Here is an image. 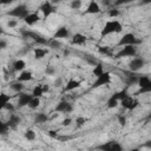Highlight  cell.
I'll return each instance as SVG.
<instances>
[{
  "mask_svg": "<svg viewBox=\"0 0 151 151\" xmlns=\"http://www.w3.org/2000/svg\"><path fill=\"white\" fill-rule=\"evenodd\" d=\"M123 32V24L118 20V19H112L110 18L109 20L105 21V24L103 25V27L100 28V37L105 38L107 35L111 34H118Z\"/></svg>",
  "mask_w": 151,
  "mask_h": 151,
  "instance_id": "6da1fadb",
  "label": "cell"
},
{
  "mask_svg": "<svg viewBox=\"0 0 151 151\" xmlns=\"http://www.w3.org/2000/svg\"><path fill=\"white\" fill-rule=\"evenodd\" d=\"M139 44H142V39H139L134 33L132 32H126L124 33L118 42L116 44V47H123V46H126V45H134V46H138Z\"/></svg>",
  "mask_w": 151,
  "mask_h": 151,
  "instance_id": "7a4b0ae2",
  "label": "cell"
},
{
  "mask_svg": "<svg viewBox=\"0 0 151 151\" xmlns=\"http://www.w3.org/2000/svg\"><path fill=\"white\" fill-rule=\"evenodd\" d=\"M28 13H29L28 7L25 4H19L15 7H13L12 9H9L7 12V15L11 17V18L18 19V20H24L28 15Z\"/></svg>",
  "mask_w": 151,
  "mask_h": 151,
  "instance_id": "3957f363",
  "label": "cell"
},
{
  "mask_svg": "<svg viewBox=\"0 0 151 151\" xmlns=\"http://www.w3.org/2000/svg\"><path fill=\"white\" fill-rule=\"evenodd\" d=\"M137 85H138L139 90L136 92V94L151 93V77H149V76H139Z\"/></svg>",
  "mask_w": 151,
  "mask_h": 151,
  "instance_id": "277c9868",
  "label": "cell"
},
{
  "mask_svg": "<svg viewBox=\"0 0 151 151\" xmlns=\"http://www.w3.org/2000/svg\"><path fill=\"white\" fill-rule=\"evenodd\" d=\"M138 53V50H137V46L134 45H126V46H123V47H119V51L116 53V57L114 58H133L136 57Z\"/></svg>",
  "mask_w": 151,
  "mask_h": 151,
  "instance_id": "5b68a950",
  "label": "cell"
},
{
  "mask_svg": "<svg viewBox=\"0 0 151 151\" xmlns=\"http://www.w3.org/2000/svg\"><path fill=\"white\" fill-rule=\"evenodd\" d=\"M111 80H112V74H111V72L105 71V72L101 73L100 76L96 77V79H94V81L92 83L91 87H92V88H99V87H101V86H104V85L110 84Z\"/></svg>",
  "mask_w": 151,
  "mask_h": 151,
  "instance_id": "8992f818",
  "label": "cell"
},
{
  "mask_svg": "<svg viewBox=\"0 0 151 151\" xmlns=\"http://www.w3.org/2000/svg\"><path fill=\"white\" fill-rule=\"evenodd\" d=\"M55 11H57V9H55V5H53L50 0L42 1V2L40 4L39 8H38V12L41 13V15H42L44 18L51 17L53 13H55Z\"/></svg>",
  "mask_w": 151,
  "mask_h": 151,
  "instance_id": "52a82bcc",
  "label": "cell"
},
{
  "mask_svg": "<svg viewBox=\"0 0 151 151\" xmlns=\"http://www.w3.org/2000/svg\"><path fill=\"white\" fill-rule=\"evenodd\" d=\"M120 105L123 106V109H125L127 111H133L139 106V100H138V98L129 94L123 100H120Z\"/></svg>",
  "mask_w": 151,
  "mask_h": 151,
  "instance_id": "ba28073f",
  "label": "cell"
},
{
  "mask_svg": "<svg viewBox=\"0 0 151 151\" xmlns=\"http://www.w3.org/2000/svg\"><path fill=\"white\" fill-rule=\"evenodd\" d=\"M146 64V60L143 57H133L130 61H129V70L131 72H139Z\"/></svg>",
  "mask_w": 151,
  "mask_h": 151,
  "instance_id": "9c48e42d",
  "label": "cell"
},
{
  "mask_svg": "<svg viewBox=\"0 0 151 151\" xmlns=\"http://www.w3.org/2000/svg\"><path fill=\"white\" fill-rule=\"evenodd\" d=\"M97 149L99 150H104V151H122L124 147L123 145L117 142V140H109V142H105L103 143L101 145L97 146Z\"/></svg>",
  "mask_w": 151,
  "mask_h": 151,
  "instance_id": "30bf717a",
  "label": "cell"
},
{
  "mask_svg": "<svg viewBox=\"0 0 151 151\" xmlns=\"http://www.w3.org/2000/svg\"><path fill=\"white\" fill-rule=\"evenodd\" d=\"M32 98H33L32 92L31 93H27V92H24L22 91V92L18 93V101H17L18 107L19 109H22L25 106H28V104H29V101H31Z\"/></svg>",
  "mask_w": 151,
  "mask_h": 151,
  "instance_id": "8fae6325",
  "label": "cell"
},
{
  "mask_svg": "<svg viewBox=\"0 0 151 151\" xmlns=\"http://www.w3.org/2000/svg\"><path fill=\"white\" fill-rule=\"evenodd\" d=\"M71 37H72V34H71L70 29L66 26H60V27H58L55 29V32H54L52 38L59 40V39H71Z\"/></svg>",
  "mask_w": 151,
  "mask_h": 151,
  "instance_id": "7c38bea8",
  "label": "cell"
},
{
  "mask_svg": "<svg viewBox=\"0 0 151 151\" xmlns=\"http://www.w3.org/2000/svg\"><path fill=\"white\" fill-rule=\"evenodd\" d=\"M100 12H101V7L99 2L97 0H90L84 11V14H99Z\"/></svg>",
  "mask_w": 151,
  "mask_h": 151,
  "instance_id": "4fadbf2b",
  "label": "cell"
},
{
  "mask_svg": "<svg viewBox=\"0 0 151 151\" xmlns=\"http://www.w3.org/2000/svg\"><path fill=\"white\" fill-rule=\"evenodd\" d=\"M55 112H59V113H71L73 111V105L66 100H60L55 107H54Z\"/></svg>",
  "mask_w": 151,
  "mask_h": 151,
  "instance_id": "5bb4252c",
  "label": "cell"
},
{
  "mask_svg": "<svg viewBox=\"0 0 151 151\" xmlns=\"http://www.w3.org/2000/svg\"><path fill=\"white\" fill-rule=\"evenodd\" d=\"M81 87V81L74 78H71L66 81L65 86H64V92H72L74 90H78Z\"/></svg>",
  "mask_w": 151,
  "mask_h": 151,
  "instance_id": "9a60e30c",
  "label": "cell"
},
{
  "mask_svg": "<svg viewBox=\"0 0 151 151\" xmlns=\"http://www.w3.org/2000/svg\"><path fill=\"white\" fill-rule=\"evenodd\" d=\"M86 42H87V37H86L85 34L80 33V32L74 33V34H72V37H71V44H72V45L83 46V45H85Z\"/></svg>",
  "mask_w": 151,
  "mask_h": 151,
  "instance_id": "2e32d148",
  "label": "cell"
},
{
  "mask_svg": "<svg viewBox=\"0 0 151 151\" xmlns=\"http://www.w3.org/2000/svg\"><path fill=\"white\" fill-rule=\"evenodd\" d=\"M39 21H40V14H39V12H29L28 15L24 19V22L27 26H33V25H35Z\"/></svg>",
  "mask_w": 151,
  "mask_h": 151,
  "instance_id": "e0dca14e",
  "label": "cell"
},
{
  "mask_svg": "<svg viewBox=\"0 0 151 151\" xmlns=\"http://www.w3.org/2000/svg\"><path fill=\"white\" fill-rule=\"evenodd\" d=\"M48 90H50L48 85H46V84H38V85H35V86L33 87L32 94H33V97H39V98H41Z\"/></svg>",
  "mask_w": 151,
  "mask_h": 151,
  "instance_id": "ac0fdd59",
  "label": "cell"
},
{
  "mask_svg": "<svg viewBox=\"0 0 151 151\" xmlns=\"http://www.w3.org/2000/svg\"><path fill=\"white\" fill-rule=\"evenodd\" d=\"M33 78H34V76H33L32 71H29V70H24V71L19 72V76L17 77V80L22 81V83H26V81L33 80Z\"/></svg>",
  "mask_w": 151,
  "mask_h": 151,
  "instance_id": "d6986e66",
  "label": "cell"
},
{
  "mask_svg": "<svg viewBox=\"0 0 151 151\" xmlns=\"http://www.w3.org/2000/svg\"><path fill=\"white\" fill-rule=\"evenodd\" d=\"M20 123H21V118H20L18 114H15L14 112L9 113V118H8V120H7V124L9 125L11 129H13V130L17 129Z\"/></svg>",
  "mask_w": 151,
  "mask_h": 151,
  "instance_id": "ffe728a7",
  "label": "cell"
},
{
  "mask_svg": "<svg viewBox=\"0 0 151 151\" xmlns=\"http://www.w3.org/2000/svg\"><path fill=\"white\" fill-rule=\"evenodd\" d=\"M47 54H48V48L38 46V47H35V48L33 50V55H34V59H37V60L44 59Z\"/></svg>",
  "mask_w": 151,
  "mask_h": 151,
  "instance_id": "44dd1931",
  "label": "cell"
},
{
  "mask_svg": "<svg viewBox=\"0 0 151 151\" xmlns=\"http://www.w3.org/2000/svg\"><path fill=\"white\" fill-rule=\"evenodd\" d=\"M12 67H13V71H15V72H21V71L26 70V61H25L24 59H17V60L13 61Z\"/></svg>",
  "mask_w": 151,
  "mask_h": 151,
  "instance_id": "7402d4cb",
  "label": "cell"
},
{
  "mask_svg": "<svg viewBox=\"0 0 151 151\" xmlns=\"http://www.w3.org/2000/svg\"><path fill=\"white\" fill-rule=\"evenodd\" d=\"M9 88H11L13 92H15V93H20V92H22V91L25 90V85H24L22 81L15 80V81H13V83L9 84Z\"/></svg>",
  "mask_w": 151,
  "mask_h": 151,
  "instance_id": "603a6c76",
  "label": "cell"
},
{
  "mask_svg": "<svg viewBox=\"0 0 151 151\" xmlns=\"http://www.w3.org/2000/svg\"><path fill=\"white\" fill-rule=\"evenodd\" d=\"M48 120V114H46L45 112H38L34 116V123L35 124H44Z\"/></svg>",
  "mask_w": 151,
  "mask_h": 151,
  "instance_id": "cb8c5ba5",
  "label": "cell"
},
{
  "mask_svg": "<svg viewBox=\"0 0 151 151\" xmlns=\"http://www.w3.org/2000/svg\"><path fill=\"white\" fill-rule=\"evenodd\" d=\"M104 72H105V68H104V65L101 63H97L96 65H93V70H92V74L93 76L98 77Z\"/></svg>",
  "mask_w": 151,
  "mask_h": 151,
  "instance_id": "d4e9b609",
  "label": "cell"
},
{
  "mask_svg": "<svg viewBox=\"0 0 151 151\" xmlns=\"http://www.w3.org/2000/svg\"><path fill=\"white\" fill-rule=\"evenodd\" d=\"M24 138L28 142H33L35 138H37V133L33 129H27L25 132H24Z\"/></svg>",
  "mask_w": 151,
  "mask_h": 151,
  "instance_id": "484cf974",
  "label": "cell"
},
{
  "mask_svg": "<svg viewBox=\"0 0 151 151\" xmlns=\"http://www.w3.org/2000/svg\"><path fill=\"white\" fill-rule=\"evenodd\" d=\"M129 96V92H127V90L126 88H123V90H120V91H118V92H116V93H113L111 97H113V98H116L117 100H123L125 97H127Z\"/></svg>",
  "mask_w": 151,
  "mask_h": 151,
  "instance_id": "4316f807",
  "label": "cell"
},
{
  "mask_svg": "<svg viewBox=\"0 0 151 151\" xmlns=\"http://www.w3.org/2000/svg\"><path fill=\"white\" fill-rule=\"evenodd\" d=\"M40 103H41V98H39V97H33V98L31 99L29 104H28V107H29L31 110H37V109L40 106Z\"/></svg>",
  "mask_w": 151,
  "mask_h": 151,
  "instance_id": "83f0119b",
  "label": "cell"
},
{
  "mask_svg": "<svg viewBox=\"0 0 151 151\" xmlns=\"http://www.w3.org/2000/svg\"><path fill=\"white\" fill-rule=\"evenodd\" d=\"M119 105H120V101L117 100V99L113 98V97H110V98L107 99V101H106V107H107V109H116V107H118Z\"/></svg>",
  "mask_w": 151,
  "mask_h": 151,
  "instance_id": "f1b7e54d",
  "label": "cell"
},
{
  "mask_svg": "<svg viewBox=\"0 0 151 151\" xmlns=\"http://www.w3.org/2000/svg\"><path fill=\"white\" fill-rule=\"evenodd\" d=\"M11 98H12V96H9V94H7V93H5V92H2V93L0 94V107H1V110L4 109V106H5L8 101H11Z\"/></svg>",
  "mask_w": 151,
  "mask_h": 151,
  "instance_id": "f546056e",
  "label": "cell"
},
{
  "mask_svg": "<svg viewBox=\"0 0 151 151\" xmlns=\"http://www.w3.org/2000/svg\"><path fill=\"white\" fill-rule=\"evenodd\" d=\"M70 7H71V9H74V11L80 9L83 7V0H71Z\"/></svg>",
  "mask_w": 151,
  "mask_h": 151,
  "instance_id": "4dcf8cb0",
  "label": "cell"
},
{
  "mask_svg": "<svg viewBox=\"0 0 151 151\" xmlns=\"http://www.w3.org/2000/svg\"><path fill=\"white\" fill-rule=\"evenodd\" d=\"M86 122H87V118H86V117H83V116L77 117V118H76V127L79 129V127L84 126Z\"/></svg>",
  "mask_w": 151,
  "mask_h": 151,
  "instance_id": "1f68e13d",
  "label": "cell"
},
{
  "mask_svg": "<svg viewBox=\"0 0 151 151\" xmlns=\"http://www.w3.org/2000/svg\"><path fill=\"white\" fill-rule=\"evenodd\" d=\"M9 125L7 124V122H1L0 123V134L1 136H4V134H6L8 131H9Z\"/></svg>",
  "mask_w": 151,
  "mask_h": 151,
  "instance_id": "d6a6232c",
  "label": "cell"
},
{
  "mask_svg": "<svg viewBox=\"0 0 151 151\" xmlns=\"http://www.w3.org/2000/svg\"><path fill=\"white\" fill-rule=\"evenodd\" d=\"M98 52L100 54H104V55H110L111 54V48L109 46H100L98 48Z\"/></svg>",
  "mask_w": 151,
  "mask_h": 151,
  "instance_id": "836d02e7",
  "label": "cell"
},
{
  "mask_svg": "<svg viewBox=\"0 0 151 151\" xmlns=\"http://www.w3.org/2000/svg\"><path fill=\"white\" fill-rule=\"evenodd\" d=\"M119 14H120V12L117 8H111L109 11V17L112 19H117V17H119Z\"/></svg>",
  "mask_w": 151,
  "mask_h": 151,
  "instance_id": "e575fe53",
  "label": "cell"
},
{
  "mask_svg": "<svg viewBox=\"0 0 151 151\" xmlns=\"http://www.w3.org/2000/svg\"><path fill=\"white\" fill-rule=\"evenodd\" d=\"M45 73L47 76H54L55 74V67L52 66V65H47L46 68H45Z\"/></svg>",
  "mask_w": 151,
  "mask_h": 151,
  "instance_id": "d590c367",
  "label": "cell"
},
{
  "mask_svg": "<svg viewBox=\"0 0 151 151\" xmlns=\"http://www.w3.org/2000/svg\"><path fill=\"white\" fill-rule=\"evenodd\" d=\"M2 110L8 111L9 113H12V112H14V111H15V106H14V105H13L11 101H8V103H7V104L4 106V109H2Z\"/></svg>",
  "mask_w": 151,
  "mask_h": 151,
  "instance_id": "8d00e7d4",
  "label": "cell"
},
{
  "mask_svg": "<svg viewBox=\"0 0 151 151\" xmlns=\"http://www.w3.org/2000/svg\"><path fill=\"white\" fill-rule=\"evenodd\" d=\"M132 1H134V0H114L113 6H123V5H127Z\"/></svg>",
  "mask_w": 151,
  "mask_h": 151,
  "instance_id": "74e56055",
  "label": "cell"
},
{
  "mask_svg": "<svg viewBox=\"0 0 151 151\" xmlns=\"http://www.w3.org/2000/svg\"><path fill=\"white\" fill-rule=\"evenodd\" d=\"M7 26L8 28H15L18 26V19H9L7 21Z\"/></svg>",
  "mask_w": 151,
  "mask_h": 151,
  "instance_id": "f35d334b",
  "label": "cell"
},
{
  "mask_svg": "<svg viewBox=\"0 0 151 151\" xmlns=\"http://www.w3.org/2000/svg\"><path fill=\"white\" fill-rule=\"evenodd\" d=\"M118 123H119V125L120 126H125L126 125V123H127V119H126V117L125 116H118Z\"/></svg>",
  "mask_w": 151,
  "mask_h": 151,
  "instance_id": "ab89813d",
  "label": "cell"
},
{
  "mask_svg": "<svg viewBox=\"0 0 151 151\" xmlns=\"http://www.w3.org/2000/svg\"><path fill=\"white\" fill-rule=\"evenodd\" d=\"M72 122H73L72 118H65V119L61 122V125H63V126H70V125L72 124Z\"/></svg>",
  "mask_w": 151,
  "mask_h": 151,
  "instance_id": "60d3db41",
  "label": "cell"
},
{
  "mask_svg": "<svg viewBox=\"0 0 151 151\" xmlns=\"http://www.w3.org/2000/svg\"><path fill=\"white\" fill-rule=\"evenodd\" d=\"M54 86H55V87L63 86V79H61V78H57L55 81H54Z\"/></svg>",
  "mask_w": 151,
  "mask_h": 151,
  "instance_id": "b9f144b4",
  "label": "cell"
},
{
  "mask_svg": "<svg viewBox=\"0 0 151 151\" xmlns=\"http://www.w3.org/2000/svg\"><path fill=\"white\" fill-rule=\"evenodd\" d=\"M13 1H14V0H0V4H1L2 6H7V5H11Z\"/></svg>",
  "mask_w": 151,
  "mask_h": 151,
  "instance_id": "7bdbcfd3",
  "label": "cell"
},
{
  "mask_svg": "<svg viewBox=\"0 0 151 151\" xmlns=\"http://www.w3.org/2000/svg\"><path fill=\"white\" fill-rule=\"evenodd\" d=\"M101 2L104 4V6H111V5H113V0H101Z\"/></svg>",
  "mask_w": 151,
  "mask_h": 151,
  "instance_id": "ee69618b",
  "label": "cell"
},
{
  "mask_svg": "<svg viewBox=\"0 0 151 151\" xmlns=\"http://www.w3.org/2000/svg\"><path fill=\"white\" fill-rule=\"evenodd\" d=\"M48 136H50V137H52V138H57V137H58L57 132H55V131H52V130H51V131H48Z\"/></svg>",
  "mask_w": 151,
  "mask_h": 151,
  "instance_id": "f6af8a7d",
  "label": "cell"
},
{
  "mask_svg": "<svg viewBox=\"0 0 151 151\" xmlns=\"http://www.w3.org/2000/svg\"><path fill=\"white\" fill-rule=\"evenodd\" d=\"M6 45H7V42H6L4 39H1V40H0V47L4 50V48H6Z\"/></svg>",
  "mask_w": 151,
  "mask_h": 151,
  "instance_id": "bcb514c9",
  "label": "cell"
},
{
  "mask_svg": "<svg viewBox=\"0 0 151 151\" xmlns=\"http://www.w3.org/2000/svg\"><path fill=\"white\" fill-rule=\"evenodd\" d=\"M143 5H151V0H142Z\"/></svg>",
  "mask_w": 151,
  "mask_h": 151,
  "instance_id": "7dc6e473",
  "label": "cell"
},
{
  "mask_svg": "<svg viewBox=\"0 0 151 151\" xmlns=\"http://www.w3.org/2000/svg\"><path fill=\"white\" fill-rule=\"evenodd\" d=\"M50 1H51V2L53 4V5H55V4H59V2L61 1V0H50Z\"/></svg>",
  "mask_w": 151,
  "mask_h": 151,
  "instance_id": "c3c4849f",
  "label": "cell"
},
{
  "mask_svg": "<svg viewBox=\"0 0 151 151\" xmlns=\"http://www.w3.org/2000/svg\"><path fill=\"white\" fill-rule=\"evenodd\" d=\"M145 146H146V147H151V140H150V142H147V143L145 144Z\"/></svg>",
  "mask_w": 151,
  "mask_h": 151,
  "instance_id": "681fc988",
  "label": "cell"
},
{
  "mask_svg": "<svg viewBox=\"0 0 151 151\" xmlns=\"http://www.w3.org/2000/svg\"><path fill=\"white\" fill-rule=\"evenodd\" d=\"M147 119H151V109L149 111V114H147Z\"/></svg>",
  "mask_w": 151,
  "mask_h": 151,
  "instance_id": "f907efd6",
  "label": "cell"
},
{
  "mask_svg": "<svg viewBox=\"0 0 151 151\" xmlns=\"http://www.w3.org/2000/svg\"><path fill=\"white\" fill-rule=\"evenodd\" d=\"M150 29H151V20H150Z\"/></svg>",
  "mask_w": 151,
  "mask_h": 151,
  "instance_id": "816d5d0a",
  "label": "cell"
}]
</instances>
